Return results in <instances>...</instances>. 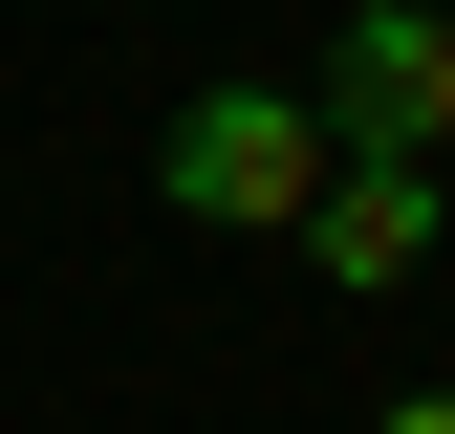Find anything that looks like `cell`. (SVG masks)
<instances>
[{
	"mask_svg": "<svg viewBox=\"0 0 455 434\" xmlns=\"http://www.w3.org/2000/svg\"><path fill=\"white\" fill-rule=\"evenodd\" d=\"M325 108H282V87H196L174 131H152V196L196 217V239H304V196H325Z\"/></svg>",
	"mask_w": 455,
	"mask_h": 434,
	"instance_id": "cell-1",
	"label": "cell"
},
{
	"mask_svg": "<svg viewBox=\"0 0 455 434\" xmlns=\"http://www.w3.org/2000/svg\"><path fill=\"white\" fill-rule=\"evenodd\" d=\"M325 131H347V152H455V22H434V0H347Z\"/></svg>",
	"mask_w": 455,
	"mask_h": 434,
	"instance_id": "cell-2",
	"label": "cell"
},
{
	"mask_svg": "<svg viewBox=\"0 0 455 434\" xmlns=\"http://www.w3.org/2000/svg\"><path fill=\"white\" fill-rule=\"evenodd\" d=\"M434 217H455V152H325L304 261H325V283H412V261H434Z\"/></svg>",
	"mask_w": 455,
	"mask_h": 434,
	"instance_id": "cell-3",
	"label": "cell"
},
{
	"mask_svg": "<svg viewBox=\"0 0 455 434\" xmlns=\"http://www.w3.org/2000/svg\"><path fill=\"white\" fill-rule=\"evenodd\" d=\"M390 434H455V391H412V413H390Z\"/></svg>",
	"mask_w": 455,
	"mask_h": 434,
	"instance_id": "cell-4",
	"label": "cell"
}]
</instances>
